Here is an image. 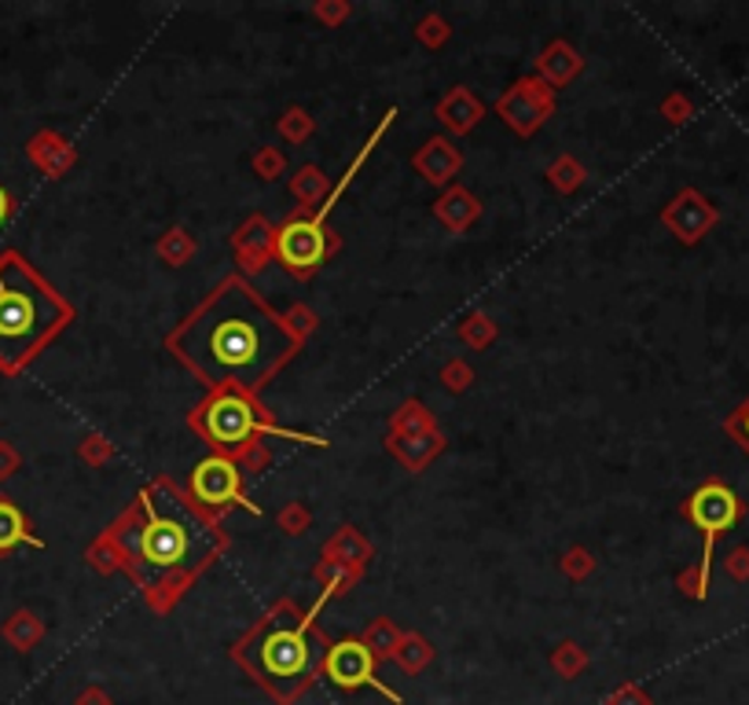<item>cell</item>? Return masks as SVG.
<instances>
[{"label":"cell","instance_id":"277c9868","mask_svg":"<svg viewBox=\"0 0 749 705\" xmlns=\"http://www.w3.org/2000/svg\"><path fill=\"white\" fill-rule=\"evenodd\" d=\"M70 319V305L19 253L0 258V364L22 368Z\"/></svg>","mask_w":749,"mask_h":705},{"label":"cell","instance_id":"9c48e42d","mask_svg":"<svg viewBox=\"0 0 749 705\" xmlns=\"http://www.w3.org/2000/svg\"><path fill=\"white\" fill-rule=\"evenodd\" d=\"M192 489H195V500H203L209 507H225V503H239L247 507V511H258L247 496H242V481H239V470L236 463L225 459V456H209L195 467V478H192Z\"/></svg>","mask_w":749,"mask_h":705},{"label":"cell","instance_id":"ba28073f","mask_svg":"<svg viewBox=\"0 0 749 705\" xmlns=\"http://www.w3.org/2000/svg\"><path fill=\"white\" fill-rule=\"evenodd\" d=\"M275 250H280V261L291 272H313L327 253L324 220L316 217L291 220V225L280 231V239H275Z\"/></svg>","mask_w":749,"mask_h":705},{"label":"cell","instance_id":"8fae6325","mask_svg":"<svg viewBox=\"0 0 749 705\" xmlns=\"http://www.w3.org/2000/svg\"><path fill=\"white\" fill-rule=\"evenodd\" d=\"M22 540H30V544H41L37 536L26 533V518H22L11 503L0 500V551H11L15 544H22Z\"/></svg>","mask_w":749,"mask_h":705},{"label":"cell","instance_id":"7a4b0ae2","mask_svg":"<svg viewBox=\"0 0 749 705\" xmlns=\"http://www.w3.org/2000/svg\"><path fill=\"white\" fill-rule=\"evenodd\" d=\"M118 547L140 588H176L220 551V533L173 485H148L118 525Z\"/></svg>","mask_w":749,"mask_h":705},{"label":"cell","instance_id":"5b68a950","mask_svg":"<svg viewBox=\"0 0 749 705\" xmlns=\"http://www.w3.org/2000/svg\"><path fill=\"white\" fill-rule=\"evenodd\" d=\"M742 514H746L742 500H738L735 489H727L724 481H705L702 489L691 492L687 518H691V525L702 533V570H698V588H694L698 599H705V588H709L716 540H720L727 529H735Z\"/></svg>","mask_w":749,"mask_h":705},{"label":"cell","instance_id":"6da1fadb","mask_svg":"<svg viewBox=\"0 0 749 705\" xmlns=\"http://www.w3.org/2000/svg\"><path fill=\"white\" fill-rule=\"evenodd\" d=\"M170 349L209 386L258 390L297 352V335L231 275L173 330Z\"/></svg>","mask_w":749,"mask_h":705},{"label":"cell","instance_id":"7c38bea8","mask_svg":"<svg viewBox=\"0 0 749 705\" xmlns=\"http://www.w3.org/2000/svg\"><path fill=\"white\" fill-rule=\"evenodd\" d=\"M724 430H727V434H731V437L738 441V448H742V452H746V456H749V397H746V401H742V404H738V408H735V412H731V415H727V423H724Z\"/></svg>","mask_w":749,"mask_h":705},{"label":"cell","instance_id":"3957f363","mask_svg":"<svg viewBox=\"0 0 749 705\" xmlns=\"http://www.w3.org/2000/svg\"><path fill=\"white\" fill-rule=\"evenodd\" d=\"M313 617L316 610L302 617L291 603L275 606L236 647V658L242 661V669L283 705H291L297 694L305 691V683L316 676L319 661H324L319 647H313V639H308Z\"/></svg>","mask_w":749,"mask_h":705},{"label":"cell","instance_id":"52a82bcc","mask_svg":"<svg viewBox=\"0 0 749 705\" xmlns=\"http://www.w3.org/2000/svg\"><path fill=\"white\" fill-rule=\"evenodd\" d=\"M319 672H324V676L341 691L374 687L382 698L401 705V694L390 691L379 676H374V654H371L368 643H360V639H341V643H330L324 650V661H319Z\"/></svg>","mask_w":749,"mask_h":705},{"label":"cell","instance_id":"4fadbf2b","mask_svg":"<svg viewBox=\"0 0 749 705\" xmlns=\"http://www.w3.org/2000/svg\"><path fill=\"white\" fill-rule=\"evenodd\" d=\"M8 209H11V203H8L4 187H0V220H4V217H8Z\"/></svg>","mask_w":749,"mask_h":705},{"label":"cell","instance_id":"8992f818","mask_svg":"<svg viewBox=\"0 0 749 705\" xmlns=\"http://www.w3.org/2000/svg\"><path fill=\"white\" fill-rule=\"evenodd\" d=\"M195 426L203 430V437L217 448H239L247 445L253 434H264L261 412L253 408L239 390H225L198 408Z\"/></svg>","mask_w":749,"mask_h":705},{"label":"cell","instance_id":"30bf717a","mask_svg":"<svg viewBox=\"0 0 749 705\" xmlns=\"http://www.w3.org/2000/svg\"><path fill=\"white\" fill-rule=\"evenodd\" d=\"M665 220H669L672 228L680 231V239L694 242V239H702V231L713 225V220H716V214H713V206L705 203L702 195H694V192H683V195L676 198V206H672L669 214H665Z\"/></svg>","mask_w":749,"mask_h":705}]
</instances>
